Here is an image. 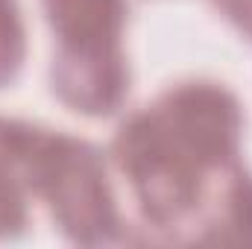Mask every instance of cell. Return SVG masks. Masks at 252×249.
Listing matches in <instances>:
<instances>
[{"label":"cell","instance_id":"6da1fadb","mask_svg":"<svg viewBox=\"0 0 252 249\" xmlns=\"http://www.w3.org/2000/svg\"><path fill=\"white\" fill-rule=\"evenodd\" d=\"M15 167L30 190L41 199L70 244L109 247L126 241L109 161L100 147L59 129L15 121L9 126Z\"/></svg>","mask_w":252,"mask_h":249},{"label":"cell","instance_id":"7a4b0ae2","mask_svg":"<svg viewBox=\"0 0 252 249\" xmlns=\"http://www.w3.org/2000/svg\"><path fill=\"white\" fill-rule=\"evenodd\" d=\"M112 161L126 176L144 223L170 241H188L205 187L217 170L196 161L153 106L132 112L118 126Z\"/></svg>","mask_w":252,"mask_h":249},{"label":"cell","instance_id":"3957f363","mask_svg":"<svg viewBox=\"0 0 252 249\" xmlns=\"http://www.w3.org/2000/svg\"><path fill=\"white\" fill-rule=\"evenodd\" d=\"M176 141L208 170H220L241 156L244 109L235 91L214 79H185L161 91L153 103Z\"/></svg>","mask_w":252,"mask_h":249},{"label":"cell","instance_id":"277c9868","mask_svg":"<svg viewBox=\"0 0 252 249\" xmlns=\"http://www.w3.org/2000/svg\"><path fill=\"white\" fill-rule=\"evenodd\" d=\"M129 62L124 44H59L50 59V88L64 106L85 118L121 112L129 94Z\"/></svg>","mask_w":252,"mask_h":249},{"label":"cell","instance_id":"5b68a950","mask_svg":"<svg viewBox=\"0 0 252 249\" xmlns=\"http://www.w3.org/2000/svg\"><path fill=\"white\" fill-rule=\"evenodd\" d=\"M188 244L252 247V173L241 158L211 176Z\"/></svg>","mask_w":252,"mask_h":249},{"label":"cell","instance_id":"8992f818","mask_svg":"<svg viewBox=\"0 0 252 249\" xmlns=\"http://www.w3.org/2000/svg\"><path fill=\"white\" fill-rule=\"evenodd\" d=\"M59 44H124L129 0H41Z\"/></svg>","mask_w":252,"mask_h":249},{"label":"cell","instance_id":"52a82bcc","mask_svg":"<svg viewBox=\"0 0 252 249\" xmlns=\"http://www.w3.org/2000/svg\"><path fill=\"white\" fill-rule=\"evenodd\" d=\"M9 126L12 118H0V238H18L30 223V190L15 167Z\"/></svg>","mask_w":252,"mask_h":249},{"label":"cell","instance_id":"ba28073f","mask_svg":"<svg viewBox=\"0 0 252 249\" xmlns=\"http://www.w3.org/2000/svg\"><path fill=\"white\" fill-rule=\"evenodd\" d=\"M27 59V30L18 0H0V88L12 85Z\"/></svg>","mask_w":252,"mask_h":249},{"label":"cell","instance_id":"9c48e42d","mask_svg":"<svg viewBox=\"0 0 252 249\" xmlns=\"http://www.w3.org/2000/svg\"><path fill=\"white\" fill-rule=\"evenodd\" d=\"M211 6H214L247 41H252V0H211Z\"/></svg>","mask_w":252,"mask_h":249}]
</instances>
